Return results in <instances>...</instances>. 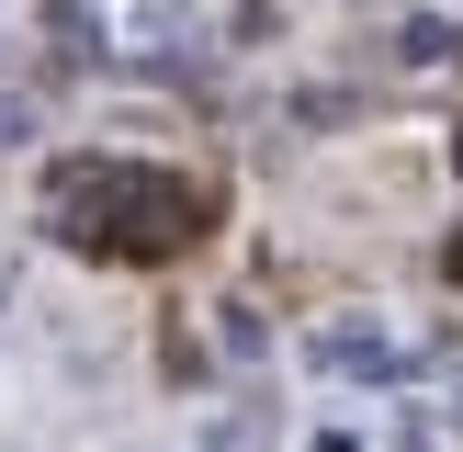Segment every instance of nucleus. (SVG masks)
I'll list each match as a JSON object with an SVG mask.
<instances>
[{
  "label": "nucleus",
  "instance_id": "nucleus-1",
  "mask_svg": "<svg viewBox=\"0 0 463 452\" xmlns=\"http://www.w3.org/2000/svg\"><path fill=\"white\" fill-rule=\"evenodd\" d=\"M57 215L80 226V238L125 249V260H170V249H193V226L215 215V203H203L193 181H158V170H68Z\"/></svg>",
  "mask_w": 463,
  "mask_h": 452
},
{
  "label": "nucleus",
  "instance_id": "nucleus-2",
  "mask_svg": "<svg viewBox=\"0 0 463 452\" xmlns=\"http://www.w3.org/2000/svg\"><path fill=\"white\" fill-rule=\"evenodd\" d=\"M452 283H463V238H452Z\"/></svg>",
  "mask_w": 463,
  "mask_h": 452
}]
</instances>
